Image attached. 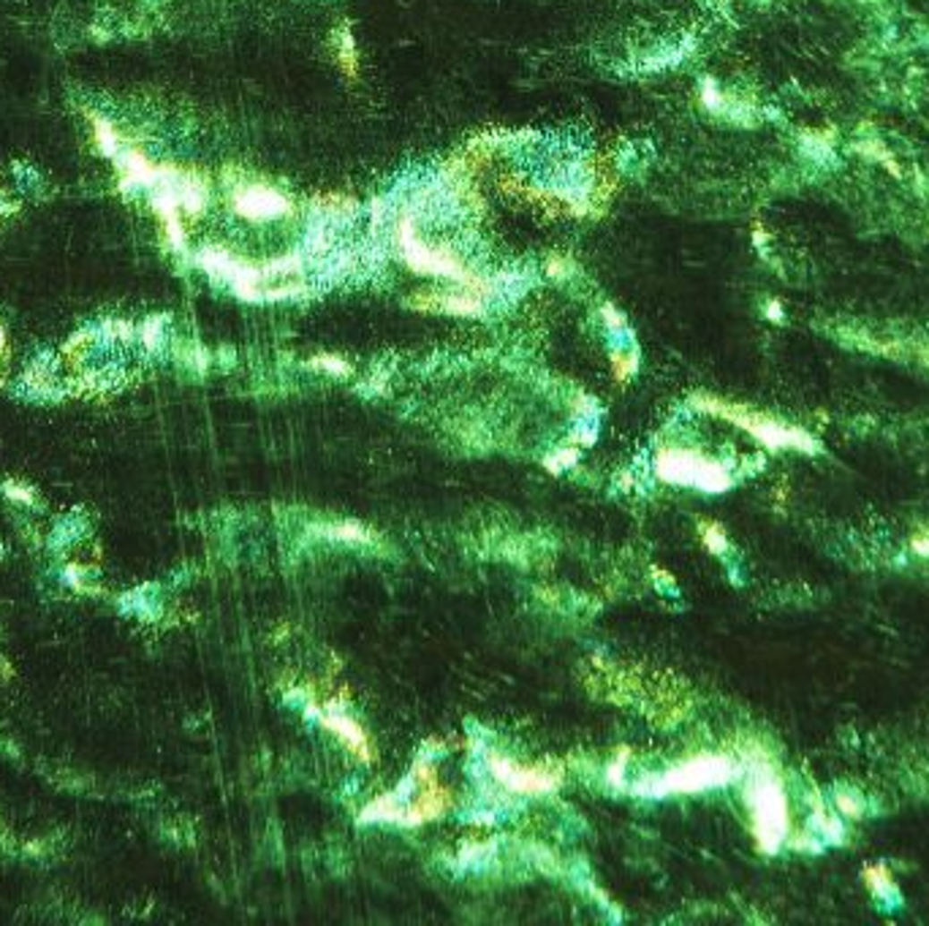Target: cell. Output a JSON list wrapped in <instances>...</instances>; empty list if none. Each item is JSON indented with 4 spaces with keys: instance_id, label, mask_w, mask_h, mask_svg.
Masks as SVG:
<instances>
[{
    "instance_id": "1",
    "label": "cell",
    "mask_w": 929,
    "mask_h": 926,
    "mask_svg": "<svg viewBox=\"0 0 929 926\" xmlns=\"http://www.w3.org/2000/svg\"><path fill=\"white\" fill-rule=\"evenodd\" d=\"M747 807L753 815L755 845L763 854H778L788 837V796L766 760H755L747 780Z\"/></svg>"
},
{
    "instance_id": "2",
    "label": "cell",
    "mask_w": 929,
    "mask_h": 926,
    "mask_svg": "<svg viewBox=\"0 0 929 926\" xmlns=\"http://www.w3.org/2000/svg\"><path fill=\"white\" fill-rule=\"evenodd\" d=\"M693 408H699L704 413H712L718 419H726L731 424H737L739 429H745L747 435H753L758 443H763L766 448L778 451V448H797V451H807L813 454L818 446L815 440L799 429V427H791V424H783L778 419L771 416H763V413H755L745 405H734V403H723L718 397H707V395H699L693 397Z\"/></svg>"
},
{
    "instance_id": "3",
    "label": "cell",
    "mask_w": 929,
    "mask_h": 926,
    "mask_svg": "<svg viewBox=\"0 0 929 926\" xmlns=\"http://www.w3.org/2000/svg\"><path fill=\"white\" fill-rule=\"evenodd\" d=\"M739 777V763L729 755H695L687 758L682 763H677L674 769H669L666 775L650 786H642L644 794L650 796H666V794H699V791H710V788H720L729 786Z\"/></svg>"
},
{
    "instance_id": "4",
    "label": "cell",
    "mask_w": 929,
    "mask_h": 926,
    "mask_svg": "<svg viewBox=\"0 0 929 926\" xmlns=\"http://www.w3.org/2000/svg\"><path fill=\"white\" fill-rule=\"evenodd\" d=\"M658 479L679 487H695L702 492H726L734 484V476L720 462L693 451V448H661L655 456Z\"/></svg>"
},
{
    "instance_id": "5",
    "label": "cell",
    "mask_w": 929,
    "mask_h": 926,
    "mask_svg": "<svg viewBox=\"0 0 929 926\" xmlns=\"http://www.w3.org/2000/svg\"><path fill=\"white\" fill-rule=\"evenodd\" d=\"M400 242L405 251V261L411 264V269L422 272V275H443V277H456L468 285L473 293H484L487 291V280L473 277L464 264H459V259L451 256L448 248H427L424 242H419L413 237V220H403L400 223Z\"/></svg>"
},
{
    "instance_id": "6",
    "label": "cell",
    "mask_w": 929,
    "mask_h": 926,
    "mask_svg": "<svg viewBox=\"0 0 929 926\" xmlns=\"http://www.w3.org/2000/svg\"><path fill=\"white\" fill-rule=\"evenodd\" d=\"M490 771L503 788L514 794H550V791H558L563 783L560 771H552L547 766H522L495 752L490 755Z\"/></svg>"
},
{
    "instance_id": "7",
    "label": "cell",
    "mask_w": 929,
    "mask_h": 926,
    "mask_svg": "<svg viewBox=\"0 0 929 926\" xmlns=\"http://www.w3.org/2000/svg\"><path fill=\"white\" fill-rule=\"evenodd\" d=\"M234 207L248 220H267V217H277V215L291 209V204L277 191L264 188V185H251V188L237 191Z\"/></svg>"
},
{
    "instance_id": "8",
    "label": "cell",
    "mask_w": 929,
    "mask_h": 926,
    "mask_svg": "<svg viewBox=\"0 0 929 926\" xmlns=\"http://www.w3.org/2000/svg\"><path fill=\"white\" fill-rule=\"evenodd\" d=\"M319 720H321L324 728H329L332 734H337L359 760H364V763L372 760L370 739H367V734L362 731V726H359L356 720H351V718H345V715H340V712H321Z\"/></svg>"
},
{
    "instance_id": "9",
    "label": "cell",
    "mask_w": 929,
    "mask_h": 926,
    "mask_svg": "<svg viewBox=\"0 0 929 926\" xmlns=\"http://www.w3.org/2000/svg\"><path fill=\"white\" fill-rule=\"evenodd\" d=\"M403 807L397 802V794H386L375 802H370L362 812V823H370V820H403Z\"/></svg>"
},
{
    "instance_id": "10",
    "label": "cell",
    "mask_w": 929,
    "mask_h": 926,
    "mask_svg": "<svg viewBox=\"0 0 929 926\" xmlns=\"http://www.w3.org/2000/svg\"><path fill=\"white\" fill-rule=\"evenodd\" d=\"M813 823L818 828V837L821 842H842L845 837V826L840 823V818H834L821 802L813 804Z\"/></svg>"
},
{
    "instance_id": "11",
    "label": "cell",
    "mask_w": 929,
    "mask_h": 926,
    "mask_svg": "<svg viewBox=\"0 0 929 926\" xmlns=\"http://www.w3.org/2000/svg\"><path fill=\"white\" fill-rule=\"evenodd\" d=\"M865 883H867V888H870L875 896H881V899H897V883H894V878H891V872H889L886 864H873V867H867V870H865Z\"/></svg>"
},
{
    "instance_id": "12",
    "label": "cell",
    "mask_w": 929,
    "mask_h": 926,
    "mask_svg": "<svg viewBox=\"0 0 929 926\" xmlns=\"http://www.w3.org/2000/svg\"><path fill=\"white\" fill-rule=\"evenodd\" d=\"M324 532L329 538H335V541H351V544H370L372 541V532L364 530L362 524H354V522H343V524L327 527Z\"/></svg>"
},
{
    "instance_id": "13",
    "label": "cell",
    "mask_w": 929,
    "mask_h": 926,
    "mask_svg": "<svg viewBox=\"0 0 929 926\" xmlns=\"http://www.w3.org/2000/svg\"><path fill=\"white\" fill-rule=\"evenodd\" d=\"M857 149L859 152H865V156L867 158H873V161H878V164H883L894 177H902V172H899V166L894 164V158H891V152L881 144V141H875V139H870V141H859L857 144Z\"/></svg>"
},
{
    "instance_id": "14",
    "label": "cell",
    "mask_w": 929,
    "mask_h": 926,
    "mask_svg": "<svg viewBox=\"0 0 929 926\" xmlns=\"http://www.w3.org/2000/svg\"><path fill=\"white\" fill-rule=\"evenodd\" d=\"M96 123V139H98V144H101V149L107 152V156L109 158H115L117 156V152H120V147H123V141H120V136L115 133V128L104 120V117H96L93 120Z\"/></svg>"
},
{
    "instance_id": "15",
    "label": "cell",
    "mask_w": 929,
    "mask_h": 926,
    "mask_svg": "<svg viewBox=\"0 0 929 926\" xmlns=\"http://www.w3.org/2000/svg\"><path fill=\"white\" fill-rule=\"evenodd\" d=\"M611 370H614V378H617L619 383H626V380L639 370V356H636V351H628V353L617 351V353H611Z\"/></svg>"
},
{
    "instance_id": "16",
    "label": "cell",
    "mask_w": 929,
    "mask_h": 926,
    "mask_svg": "<svg viewBox=\"0 0 929 926\" xmlns=\"http://www.w3.org/2000/svg\"><path fill=\"white\" fill-rule=\"evenodd\" d=\"M702 538H704V547H707L712 555H723V552L729 549L726 532H723V527H720V524H715V522L702 524Z\"/></svg>"
},
{
    "instance_id": "17",
    "label": "cell",
    "mask_w": 929,
    "mask_h": 926,
    "mask_svg": "<svg viewBox=\"0 0 929 926\" xmlns=\"http://www.w3.org/2000/svg\"><path fill=\"white\" fill-rule=\"evenodd\" d=\"M834 799H837V807H840V812H842L845 818H862V812H865V802H862L859 796L840 791Z\"/></svg>"
},
{
    "instance_id": "18",
    "label": "cell",
    "mask_w": 929,
    "mask_h": 926,
    "mask_svg": "<svg viewBox=\"0 0 929 926\" xmlns=\"http://www.w3.org/2000/svg\"><path fill=\"white\" fill-rule=\"evenodd\" d=\"M310 367L327 370L329 375H348L351 372V367L343 359H337V356H316L313 361H310Z\"/></svg>"
},
{
    "instance_id": "19",
    "label": "cell",
    "mask_w": 929,
    "mask_h": 926,
    "mask_svg": "<svg viewBox=\"0 0 929 926\" xmlns=\"http://www.w3.org/2000/svg\"><path fill=\"white\" fill-rule=\"evenodd\" d=\"M340 60H343V68L354 76L356 73V57H354V41H351V33L343 30V47H340Z\"/></svg>"
},
{
    "instance_id": "20",
    "label": "cell",
    "mask_w": 929,
    "mask_h": 926,
    "mask_svg": "<svg viewBox=\"0 0 929 926\" xmlns=\"http://www.w3.org/2000/svg\"><path fill=\"white\" fill-rule=\"evenodd\" d=\"M141 340H144V345L149 351L158 348V343H161V321H147L144 329H141Z\"/></svg>"
},
{
    "instance_id": "21",
    "label": "cell",
    "mask_w": 929,
    "mask_h": 926,
    "mask_svg": "<svg viewBox=\"0 0 929 926\" xmlns=\"http://www.w3.org/2000/svg\"><path fill=\"white\" fill-rule=\"evenodd\" d=\"M626 760H628V752L626 750H619V760H614L611 766H609V783L611 786H623V771H626Z\"/></svg>"
},
{
    "instance_id": "22",
    "label": "cell",
    "mask_w": 929,
    "mask_h": 926,
    "mask_svg": "<svg viewBox=\"0 0 929 926\" xmlns=\"http://www.w3.org/2000/svg\"><path fill=\"white\" fill-rule=\"evenodd\" d=\"M704 104H707L710 109H720V106H723V93L715 88L712 80L704 82Z\"/></svg>"
},
{
    "instance_id": "23",
    "label": "cell",
    "mask_w": 929,
    "mask_h": 926,
    "mask_svg": "<svg viewBox=\"0 0 929 926\" xmlns=\"http://www.w3.org/2000/svg\"><path fill=\"white\" fill-rule=\"evenodd\" d=\"M574 462H576V448H568V451H563V454H558V459L552 462H547V465L555 471V473H560V468H568V465H574Z\"/></svg>"
},
{
    "instance_id": "24",
    "label": "cell",
    "mask_w": 929,
    "mask_h": 926,
    "mask_svg": "<svg viewBox=\"0 0 929 926\" xmlns=\"http://www.w3.org/2000/svg\"><path fill=\"white\" fill-rule=\"evenodd\" d=\"M603 319H606V324L611 327V329H623L626 324H623V319H619V313H614V307L611 304H606L603 307Z\"/></svg>"
},
{
    "instance_id": "25",
    "label": "cell",
    "mask_w": 929,
    "mask_h": 926,
    "mask_svg": "<svg viewBox=\"0 0 929 926\" xmlns=\"http://www.w3.org/2000/svg\"><path fill=\"white\" fill-rule=\"evenodd\" d=\"M550 275H555V277H566V275H568V267H566V261H560V259H552V261H550Z\"/></svg>"
},
{
    "instance_id": "26",
    "label": "cell",
    "mask_w": 929,
    "mask_h": 926,
    "mask_svg": "<svg viewBox=\"0 0 929 926\" xmlns=\"http://www.w3.org/2000/svg\"><path fill=\"white\" fill-rule=\"evenodd\" d=\"M6 492L12 495V497H17V500H25V503H33V497L28 495V489H22V487H17V484H9L6 487Z\"/></svg>"
},
{
    "instance_id": "27",
    "label": "cell",
    "mask_w": 929,
    "mask_h": 926,
    "mask_svg": "<svg viewBox=\"0 0 929 926\" xmlns=\"http://www.w3.org/2000/svg\"><path fill=\"white\" fill-rule=\"evenodd\" d=\"M913 549L918 552V555H924V557H929V538H924V535H918V538H913Z\"/></svg>"
},
{
    "instance_id": "28",
    "label": "cell",
    "mask_w": 929,
    "mask_h": 926,
    "mask_svg": "<svg viewBox=\"0 0 929 926\" xmlns=\"http://www.w3.org/2000/svg\"><path fill=\"white\" fill-rule=\"evenodd\" d=\"M766 316H769L771 321H783V310H780V304H778V302H769V307H766Z\"/></svg>"
}]
</instances>
